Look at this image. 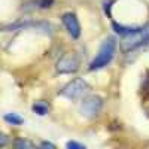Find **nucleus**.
Here are the masks:
<instances>
[{
  "instance_id": "f257e3e1",
  "label": "nucleus",
  "mask_w": 149,
  "mask_h": 149,
  "mask_svg": "<svg viewBox=\"0 0 149 149\" xmlns=\"http://www.w3.org/2000/svg\"><path fill=\"white\" fill-rule=\"evenodd\" d=\"M115 51H116V40L113 37H106L98 48L95 58L90 63V70H98L107 66L112 61V58L115 57Z\"/></svg>"
},
{
  "instance_id": "f03ea898",
  "label": "nucleus",
  "mask_w": 149,
  "mask_h": 149,
  "mask_svg": "<svg viewBox=\"0 0 149 149\" xmlns=\"http://www.w3.org/2000/svg\"><path fill=\"white\" fill-rule=\"evenodd\" d=\"M149 42V26L148 27H139L134 31H131L130 34L124 36V39L121 42V48L122 51H133V49L139 48L145 43Z\"/></svg>"
},
{
  "instance_id": "7ed1b4c3",
  "label": "nucleus",
  "mask_w": 149,
  "mask_h": 149,
  "mask_svg": "<svg viewBox=\"0 0 149 149\" xmlns=\"http://www.w3.org/2000/svg\"><path fill=\"white\" fill-rule=\"evenodd\" d=\"M88 90H90L88 84H86L84 79H81V78H76V79H73L72 82H69L64 88L61 90V95L70 98V100H76V98L84 97L86 93H88Z\"/></svg>"
},
{
  "instance_id": "20e7f679",
  "label": "nucleus",
  "mask_w": 149,
  "mask_h": 149,
  "mask_svg": "<svg viewBox=\"0 0 149 149\" xmlns=\"http://www.w3.org/2000/svg\"><path fill=\"white\" fill-rule=\"evenodd\" d=\"M102 107H103V98L98 97V95H90V97L84 98L82 103H81V112L86 118L97 116L100 113Z\"/></svg>"
},
{
  "instance_id": "39448f33",
  "label": "nucleus",
  "mask_w": 149,
  "mask_h": 149,
  "mask_svg": "<svg viewBox=\"0 0 149 149\" xmlns=\"http://www.w3.org/2000/svg\"><path fill=\"white\" fill-rule=\"evenodd\" d=\"M61 21H63L67 33L73 37V39H78L81 36V24H79L78 17L74 15L73 12H66V14L61 17Z\"/></svg>"
},
{
  "instance_id": "423d86ee",
  "label": "nucleus",
  "mask_w": 149,
  "mask_h": 149,
  "mask_svg": "<svg viewBox=\"0 0 149 149\" xmlns=\"http://www.w3.org/2000/svg\"><path fill=\"white\" fill-rule=\"evenodd\" d=\"M79 69V60L74 55H66L57 63V70L60 73H74Z\"/></svg>"
},
{
  "instance_id": "0eeeda50",
  "label": "nucleus",
  "mask_w": 149,
  "mask_h": 149,
  "mask_svg": "<svg viewBox=\"0 0 149 149\" xmlns=\"http://www.w3.org/2000/svg\"><path fill=\"white\" fill-rule=\"evenodd\" d=\"M33 110L36 112L37 115L43 116V115H46L48 112H49V106H48L45 102H36V103L33 104Z\"/></svg>"
},
{
  "instance_id": "6e6552de",
  "label": "nucleus",
  "mask_w": 149,
  "mask_h": 149,
  "mask_svg": "<svg viewBox=\"0 0 149 149\" xmlns=\"http://www.w3.org/2000/svg\"><path fill=\"white\" fill-rule=\"evenodd\" d=\"M5 121L14 124V125H19V124L24 122V119L21 116H18L17 113H8V115H5Z\"/></svg>"
},
{
  "instance_id": "1a4fd4ad",
  "label": "nucleus",
  "mask_w": 149,
  "mask_h": 149,
  "mask_svg": "<svg viewBox=\"0 0 149 149\" xmlns=\"http://www.w3.org/2000/svg\"><path fill=\"white\" fill-rule=\"evenodd\" d=\"M15 146H17V148H33V143H30V142H27V140H18V142L15 143Z\"/></svg>"
},
{
  "instance_id": "9d476101",
  "label": "nucleus",
  "mask_w": 149,
  "mask_h": 149,
  "mask_svg": "<svg viewBox=\"0 0 149 149\" xmlns=\"http://www.w3.org/2000/svg\"><path fill=\"white\" fill-rule=\"evenodd\" d=\"M67 148H70V149H84L85 146L84 145H81V143H76V142H67V145H66Z\"/></svg>"
},
{
  "instance_id": "9b49d317",
  "label": "nucleus",
  "mask_w": 149,
  "mask_h": 149,
  "mask_svg": "<svg viewBox=\"0 0 149 149\" xmlns=\"http://www.w3.org/2000/svg\"><path fill=\"white\" fill-rule=\"evenodd\" d=\"M52 3V0H40V6L42 8H49Z\"/></svg>"
},
{
  "instance_id": "f8f14e48",
  "label": "nucleus",
  "mask_w": 149,
  "mask_h": 149,
  "mask_svg": "<svg viewBox=\"0 0 149 149\" xmlns=\"http://www.w3.org/2000/svg\"><path fill=\"white\" fill-rule=\"evenodd\" d=\"M42 146H45V148H55V145L49 143V142H43V143H42Z\"/></svg>"
}]
</instances>
